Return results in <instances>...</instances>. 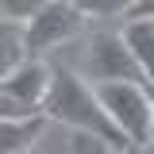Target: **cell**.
I'll return each instance as SVG.
<instances>
[{"mask_svg":"<svg viewBox=\"0 0 154 154\" xmlns=\"http://www.w3.org/2000/svg\"><path fill=\"white\" fill-rule=\"evenodd\" d=\"M42 4H46V0H0V12H4L8 19H19V23H23V19L35 16Z\"/></svg>","mask_w":154,"mask_h":154,"instance_id":"cell-10","label":"cell"},{"mask_svg":"<svg viewBox=\"0 0 154 154\" xmlns=\"http://www.w3.org/2000/svg\"><path fill=\"white\" fill-rule=\"evenodd\" d=\"M85 12L77 8L73 0H46L31 19H23V46L27 58H42L50 54L54 46L69 42L85 31Z\"/></svg>","mask_w":154,"mask_h":154,"instance_id":"cell-3","label":"cell"},{"mask_svg":"<svg viewBox=\"0 0 154 154\" xmlns=\"http://www.w3.org/2000/svg\"><path fill=\"white\" fill-rule=\"evenodd\" d=\"M50 73H54V66H46L42 58H23L12 73L0 77V93L27 104V108H42V96L50 89Z\"/></svg>","mask_w":154,"mask_h":154,"instance_id":"cell-5","label":"cell"},{"mask_svg":"<svg viewBox=\"0 0 154 154\" xmlns=\"http://www.w3.org/2000/svg\"><path fill=\"white\" fill-rule=\"evenodd\" d=\"M46 127H50V116L46 112L0 119V154H31L35 143L46 135Z\"/></svg>","mask_w":154,"mask_h":154,"instance_id":"cell-6","label":"cell"},{"mask_svg":"<svg viewBox=\"0 0 154 154\" xmlns=\"http://www.w3.org/2000/svg\"><path fill=\"white\" fill-rule=\"evenodd\" d=\"M146 93H150V139H146V150L154 154V81H146Z\"/></svg>","mask_w":154,"mask_h":154,"instance_id":"cell-13","label":"cell"},{"mask_svg":"<svg viewBox=\"0 0 154 154\" xmlns=\"http://www.w3.org/2000/svg\"><path fill=\"white\" fill-rule=\"evenodd\" d=\"M135 0H77V8L89 19H104V16H123Z\"/></svg>","mask_w":154,"mask_h":154,"instance_id":"cell-9","label":"cell"},{"mask_svg":"<svg viewBox=\"0 0 154 154\" xmlns=\"http://www.w3.org/2000/svg\"><path fill=\"white\" fill-rule=\"evenodd\" d=\"M23 58H27V46H23V23H19V19H8L4 12H0V77L12 73Z\"/></svg>","mask_w":154,"mask_h":154,"instance_id":"cell-8","label":"cell"},{"mask_svg":"<svg viewBox=\"0 0 154 154\" xmlns=\"http://www.w3.org/2000/svg\"><path fill=\"white\" fill-rule=\"evenodd\" d=\"M31 112H42V108H27V104H19V100L0 93V119H8V116H31Z\"/></svg>","mask_w":154,"mask_h":154,"instance_id":"cell-11","label":"cell"},{"mask_svg":"<svg viewBox=\"0 0 154 154\" xmlns=\"http://www.w3.org/2000/svg\"><path fill=\"white\" fill-rule=\"evenodd\" d=\"M73 4H77V0H73Z\"/></svg>","mask_w":154,"mask_h":154,"instance_id":"cell-14","label":"cell"},{"mask_svg":"<svg viewBox=\"0 0 154 154\" xmlns=\"http://www.w3.org/2000/svg\"><path fill=\"white\" fill-rule=\"evenodd\" d=\"M104 112L119 131L127 135L131 146H146L150 139V93H146V81H104L93 85Z\"/></svg>","mask_w":154,"mask_h":154,"instance_id":"cell-2","label":"cell"},{"mask_svg":"<svg viewBox=\"0 0 154 154\" xmlns=\"http://www.w3.org/2000/svg\"><path fill=\"white\" fill-rule=\"evenodd\" d=\"M123 16L127 19H154V0H135Z\"/></svg>","mask_w":154,"mask_h":154,"instance_id":"cell-12","label":"cell"},{"mask_svg":"<svg viewBox=\"0 0 154 154\" xmlns=\"http://www.w3.org/2000/svg\"><path fill=\"white\" fill-rule=\"evenodd\" d=\"M119 35H123V42H127L131 58L139 62L143 77L154 81V19H127Z\"/></svg>","mask_w":154,"mask_h":154,"instance_id":"cell-7","label":"cell"},{"mask_svg":"<svg viewBox=\"0 0 154 154\" xmlns=\"http://www.w3.org/2000/svg\"><path fill=\"white\" fill-rule=\"evenodd\" d=\"M42 112L50 116L54 123H66V127H73V131L96 139L104 150H112V154L131 150L127 135L108 119V112H104L96 89L85 81V77H77L73 69L54 66V73H50V89H46V96H42Z\"/></svg>","mask_w":154,"mask_h":154,"instance_id":"cell-1","label":"cell"},{"mask_svg":"<svg viewBox=\"0 0 154 154\" xmlns=\"http://www.w3.org/2000/svg\"><path fill=\"white\" fill-rule=\"evenodd\" d=\"M81 77L89 85H104V81H146L139 62L131 58L123 35H112V31H100V35L89 38L85 46V62H81Z\"/></svg>","mask_w":154,"mask_h":154,"instance_id":"cell-4","label":"cell"}]
</instances>
